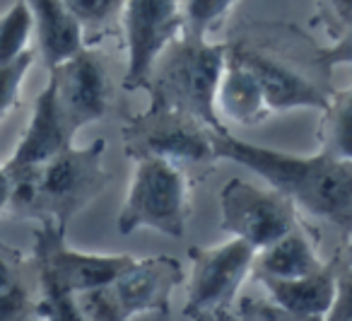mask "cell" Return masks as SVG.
Returning a JSON list of instances; mask_svg holds the SVG:
<instances>
[{
  "mask_svg": "<svg viewBox=\"0 0 352 321\" xmlns=\"http://www.w3.org/2000/svg\"><path fill=\"white\" fill-rule=\"evenodd\" d=\"M215 155L249 167L270 189L287 196L297 208L336 225L342 234L352 232V162L323 150L318 155L270 150L239 141L230 131L215 133Z\"/></svg>",
  "mask_w": 352,
  "mask_h": 321,
  "instance_id": "6da1fadb",
  "label": "cell"
},
{
  "mask_svg": "<svg viewBox=\"0 0 352 321\" xmlns=\"http://www.w3.org/2000/svg\"><path fill=\"white\" fill-rule=\"evenodd\" d=\"M104 152L107 143L97 138L87 147L68 145L44 165L10 172L12 186L6 210L68 227L70 220L87 208L111 179L104 169Z\"/></svg>",
  "mask_w": 352,
  "mask_h": 321,
  "instance_id": "7a4b0ae2",
  "label": "cell"
},
{
  "mask_svg": "<svg viewBox=\"0 0 352 321\" xmlns=\"http://www.w3.org/2000/svg\"><path fill=\"white\" fill-rule=\"evenodd\" d=\"M227 46L179 32L155 59L145 80L142 90L150 92V104L184 112L212 131H227L215 112Z\"/></svg>",
  "mask_w": 352,
  "mask_h": 321,
  "instance_id": "3957f363",
  "label": "cell"
},
{
  "mask_svg": "<svg viewBox=\"0 0 352 321\" xmlns=\"http://www.w3.org/2000/svg\"><path fill=\"white\" fill-rule=\"evenodd\" d=\"M133 162L135 169L118 213V232L152 229L182 239L191 213V181L186 169L162 157H140Z\"/></svg>",
  "mask_w": 352,
  "mask_h": 321,
  "instance_id": "277c9868",
  "label": "cell"
},
{
  "mask_svg": "<svg viewBox=\"0 0 352 321\" xmlns=\"http://www.w3.org/2000/svg\"><path fill=\"white\" fill-rule=\"evenodd\" d=\"M215 133L198 118L169 107L150 104L123 128V147L131 160L162 157L179 167L210 165L215 155Z\"/></svg>",
  "mask_w": 352,
  "mask_h": 321,
  "instance_id": "5b68a950",
  "label": "cell"
},
{
  "mask_svg": "<svg viewBox=\"0 0 352 321\" xmlns=\"http://www.w3.org/2000/svg\"><path fill=\"white\" fill-rule=\"evenodd\" d=\"M220 225L227 234L261 251L302 222L287 196L234 176L220 191Z\"/></svg>",
  "mask_w": 352,
  "mask_h": 321,
  "instance_id": "8992f818",
  "label": "cell"
},
{
  "mask_svg": "<svg viewBox=\"0 0 352 321\" xmlns=\"http://www.w3.org/2000/svg\"><path fill=\"white\" fill-rule=\"evenodd\" d=\"M133 256L126 253H85L65 244V227L54 220H39L34 232V263L39 282H54L63 290L80 292L113 282Z\"/></svg>",
  "mask_w": 352,
  "mask_h": 321,
  "instance_id": "52a82bcc",
  "label": "cell"
},
{
  "mask_svg": "<svg viewBox=\"0 0 352 321\" xmlns=\"http://www.w3.org/2000/svg\"><path fill=\"white\" fill-rule=\"evenodd\" d=\"M256 253L258 251L251 244L236 237L220 247L191 249L186 314L196 319L203 314L230 309L239 287L254 271Z\"/></svg>",
  "mask_w": 352,
  "mask_h": 321,
  "instance_id": "ba28073f",
  "label": "cell"
},
{
  "mask_svg": "<svg viewBox=\"0 0 352 321\" xmlns=\"http://www.w3.org/2000/svg\"><path fill=\"white\" fill-rule=\"evenodd\" d=\"M49 85L56 92V102L68 123L70 133L107 116L111 104V80L104 59L82 46L78 54L49 68Z\"/></svg>",
  "mask_w": 352,
  "mask_h": 321,
  "instance_id": "9c48e42d",
  "label": "cell"
},
{
  "mask_svg": "<svg viewBox=\"0 0 352 321\" xmlns=\"http://www.w3.org/2000/svg\"><path fill=\"white\" fill-rule=\"evenodd\" d=\"M179 32H182L179 0H126L123 34H126L128 65L123 87H145L155 59Z\"/></svg>",
  "mask_w": 352,
  "mask_h": 321,
  "instance_id": "30bf717a",
  "label": "cell"
},
{
  "mask_svg": "<svg viewBox=\"0 0 352 321\" xmlns=\"http://www.w3.org/2000/svg\"><path fill=\"white\" fill-rule=\"evenodd\" d=\"M232 46L239 51V56L256 73L270 114L292 112V109H321V112L326 109L331 92L323 90L318 83H314L307 73L294 68L289 61L268 54L265 49L249 46L244 41Z\"/></svg>",
  "mask_w": 352,
  "mask_h": 321,
  "instance_id": "8fae6325",
  "label": "cell"
},
{
  "mask_svg": "<svg viewBox=\"0 0 352 321\" xmlns=\"http://www.w3.org/2000/svg\"><path fill=\"white\" fill-rule=\"evenodd\" d=\"M182 280L184 271L176 258L150 256L133 258L109 287L128 319H133L138 314H166L171 292Z\"/></svg>",
  "mask_w": 352,
  "mask_h": 321,
  "instance_id": "7c38bea8",
  "label": "cell"
},
{
  "mask_svg": "<svg viewBox=\"0 0 352 321\" xmlns=\"http://www.w3.org/2000/svg\"><path fill=\"white\" fill-rule=\"evenodd\" d=\"M73 138L75 136L70 133L68 123H65L63 114L58 109V102H56L54 87L46 83V87L41 90V94L34 102L25 136L20 138L15 152L3 167L8 172H17L27 169V167L44 165L46 160H51L60 150L73 145Z\"/></svg>",
  "mask_w": 352,
  "mask_h": 321,
  "instance_id": "4fadbf2b",
  "label": "cell"
},
{
  "mask_svg": "<svg viewBox=\"0 0 352 321\" xmlns=\"http://www.w3.org/2000/svg\"><path fill=\"white\" fill-rule=\"evenodd\" d=\"M215 112L220 121L227 118L236 126H256L273 116L258 78L232 44L227 46L225 68H222L220 85H217Z\"/></svg>",
  "mask_w": 352,
  "mask_h": 321,
  "instance_id": "5bb4252c",
  "label": "cell"
},
{
  "mask_svg": "<svg viewBox=\"0 0 352 321\" xmlns=\"http://www.w3.org/2000/svg\"><path fill=\"white\" fill-rule=\"evenodd\" d=\"M342 253H336L321 271L311 273L304 278H273V276H258L263 287L268 290L270 300L278 309L287 311L299 319L321 321L328 311L336 292V273L340 266Z\"/></svg>",
  "mask_w": 352,
  "mask_h": 321,
  "instance_id": "9a60e30c",
  "label": "cell"
},
{
  "mask_svg": "<svg viewBox=\"0 0 352 321\" xmlns=\"http://www.w3.org/2000/svg\"><path fill=\"white\" fill-rule=\"evenodd\" d=\"M34 20V34L46 70L82 49V32L63 0H25Z\"/></svg>",
  "mask_w": 352,
  "mask_h": 321,
  "instance_id": "2e32d148",
  "label": "cell"
},
{
  "mask_svg": "<svg viewBox=\"0 0 352 321\" xmlns=\"http://www.w3.org/2000/svg\"><path fill=\"white\" fill-rule=\"evenodd\" d=\"M326 263L321 261L311 237L297 225L278 242L268 244L256 253V273L273 278H304L321 271Z\"/></svg>",
  "mask_w": 352,
  "mask_h": 321,
  "instance_id": "e0dca14e",
  "label": "cell"
},
{
  "mask_svg": "<svg viewBox=\"0 0 352 321\" xmlns=\"http://www.w3.org/2000/svg\"><path fill=\"white\" fill-rule=\"evenodd\" d=\"M63 6L78 22L85 46H94L123 30L126 0H63Z\"/></svg>",
  "mask_w": 352,
  "mask_h": 321,
  "instance_id": "ac0fdd59",
  "label": "cell"
},
{
  "mask_svg": "<svg viewBox=\"0 0 352 321\" xmlns=\"http://www.w3.org/2000/svg\"><path fill=\"white\" fill-rule=\"evenodd\" d=\"M323 152L352 162V85L328 94L321 123Z\"/></svg>",
  "mask_w": 352,
  "mask_h": 321,
  "instance_id": "d6986e66",
  "label": "cell"
},
{
  "mask_svg": "<svg viewBox=\"0 0 352 321\" xmlns=\"http://www.w3.org/2000/svg\"><path fill=\"white\" fill-rule=\"evenodd\" d=\"M236 6L239 0H179L182 34L208 39V34L215 32Z\"/></svg>",
  "mask_w": 352,
  "mask_h": 321,
  "instance_id": "ffe728a7",
  "label": "cell"
},
{
  "mask_svg": "<svg viewBox=\"0 0 352 321\" xmlns=\"http://www.w3.org/2000/svg\"><path fill=\"white\" fill-rule=\"evenodd\" d=\"M34 34V20L25 0L12 3L10 10L0 15V65L12 63L30 51V39Z\"/></svg>",
  "mask_w": 352,
  "mask_h": 321,
  "instance_id": "44dd1931",
  "label": "cell"
},
{
  "mask_svg": "<svg viewBox=\"0 0 352 321\" xmlns=\"http://www.w3.org/2000/svg\"><path fill=\"white\" fill-rule=\"evenodd\" d=\"M41 295L34 307V314L41 321H85L78 297L54 282H39Z\"/></svg>",
  "mask_w": 352,
  "mask_h": 321,
  "instance_id": "7402d4cb",
  "label": "cell"
},
{
  "mask_svg": "<svg viewBox=\"0 0 352 321\" xmlns=\"http://www.w3.org/2000/svg\"><path fill=\"white\" fill-rule=\"evenodd\" d=\"M32 63H34V54L27 51L12 63L0 65V121L20 104L22 83H25Z\"/></svg>",
  "mask_w": 352,
  "mask_h": 321,
  "instance_id": "603a6c76",
  "label": "cell"
},
{
  "mask_svg": "<svg viewBox=\"0 0 352 321\" xmlns=\"http://www.w3.org/2000/svg\"><path fill=\"white\" fill-rule=\"evenodd\" d=\"M75 297H78V304L85 321H131L126 316V311L121 309V304L116 302L109 285L80 292Z\"/></svg>",
  "mask_w": 352,
  "mask_h": 321,
  "instance_id": "cb8c5ba5",
  "label": "cell"
},
{
  "mask_svg": "<svg viewBox=\"0 0 352 321\" xmlns=\"http://www.w3.org/2000/svg\"><path fill=\"white\" fill-rule=\"evenodd\" d=\"M314 25L321 27L333 41L352 34V0H316Z\"/></svg>",
  "mask_w": 352,
  "mask_h": 321,
  "instance_id": "d4e9b609",
  "label": "cell"
},
{
  "mask_svg": "<svg viewBox=\"0 0 352 321\" xmlns=\"http://www.w3.org/2000/svg\"><path fill=\"white\" fill-rule=\"evenodd\" d=\"M321 321H352V266L340 258L336 273V292Z\"/></svg>",
  "mask_w": 352,
  "mask_h": 321,
  "instance_id": "484cf974",
  "label": "cell"
},
{
  "mask_svg": "<svg viewBox=\"0 0 352 321\" xmlns=\"http://www.w3.org/2000/svg\"><path fill=\"white\" fill-rule=\"evenodd\" d=\"M316 61L323 70H331L336 65H352V34L338 39L328 49H321L316 54Z\"/></svg>",
  "mask_w": 352,
  "mask_h": 321,
  "instance_id": "4316f807",
  "label": "cell"
},
{
  "mask_svg": "<svg viewBox=\"0 0 352 321\" xmlns=\"http://www.w3.org/2000/svg\"><path fill=\"white\" fill-rule=\"evenodd\" d=\"M246 316L256 321H309V319H299V316H292L287 311L278 309V307H256V304H246Z\"/></svg>",
  "mask_w": 352,
  "mask_h": 321,
  "instance_id": "83f0119b",
  "label": "cell"
},
{
  "mask_svg": "<svg viewBox=\"0 0 352 321\" xmlns=\"http://www.w3.org/2000/svg\"><path fill=\"white\" fill-rule=\"evenodd\" d=\"M10 186H12L10 172H8L6 167H0V210L8 208V200H10Z\"/></svg>",
  "mask_w": 352,
  "mask_h": 321,
  "instance_id": "f1b7e54d",
  "label": "cell"
},
{
  "mask_svg": "<svg viewBox=\"0 0 352 321\" xmlns=\"http://www.w3.org/2000/svg\"><path fill=\"white\" fill-rule=\"evenodd\" d=\"M193 321H232L227 316V311H215V314H203V316H196Z\"/></svg>",
  "mask_w": 352,
  "mask_h": 321,
  "instance_id": "f546056e",
  "label": "cell"
},
{
  "mask_svg": "<svg viewBox=\"0 0 352 321\" xmlns=\"http://www.w3.org/2000/svg\"><path fill=\"white\" fill-rule=\"evenodd\" d=\"M347 237H350V244H347V253H350V258H347V263L352 266V232L347 234Z\"/></svg>",
  "mask_w": 352,
  "mask_h": 321,
  "instance_id": "4dcf8cb0",
  "label": "cell"
}]
</instances>
